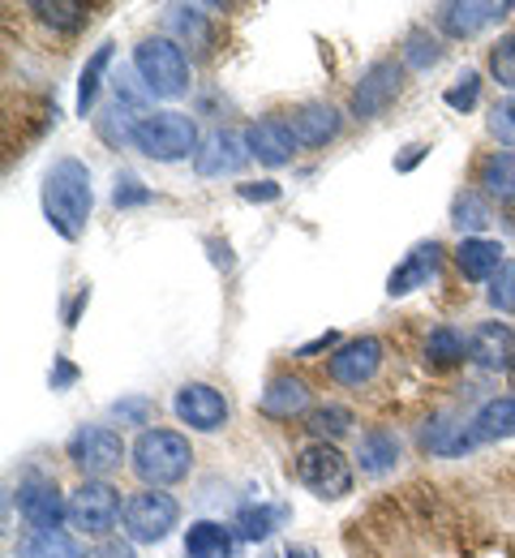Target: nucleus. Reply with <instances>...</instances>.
Instances as JSON below:
<instances>
[{
  "label": "nucleus",
  "instance_id": "1a4fd4ad",
  "mask_svg": "<svg viewBox=\"0 0 515 558\" xmlns=\"http://www.w3.org/2000/svg\"><path fill=\"white\" fill-rule=\"evenodd\" d=\"M400 90H404V61H391V57L373 61V65H366L357 90H353V117L357 121L382 117L400 99Z\"/></svg>",
  "mask_w": 515,
  "mask_h": 558
},
{
  "label": "nucleus",
  "instance_id": "79ce46f5",
  "mask_svg": "<svg viewBox=\"0 0 515 558\" xmlns=\"http://www.w3.org/2000/svg\"><path fill=\"white\" fill-rule=\"evenodd\" d=\"M426 150H430V146H421V142H413V146H404V155L395 159V172H413V168H417V163L426 159Z\"/></svg>",
  "mask_w": 515,
  "mask_h": 558
},
{
  "label": "nucleus",
  "instance_id": "2eb2a0df",
  "mask_svg": "<svg viewBox=\"0 0 515 558\" xmlns=\"http://www.w3.org/2000/svg\"><path fill=\"white\" fill-rule=\"evenodd\" d=\"M245 142H249V155L258 159V163H267V168H280V163H289L296 155V134L289 121H280V117H262V121H254L249 130H245Z\"/></svg>",
  "mask_w": 515,
  "mask_h": 558
},
{
  "label": "nucleus",
  "instance_id": "c85d7f7f",
  "mask_svg": "<svg viewBox=\"0 0 515 558\" xmlns=\"http://www.w3.org/2000/svg\"><path fill=\"white\" fill-rule=\"evenodd\" d=\"M17 558H82V550H77V542L65 529H57V533H30L22 542Z\"/></svg>",
  "mask_w": 515,
  "mask_h": 558
},
{
  "label": "nucleus",
  "instance_id": "cd10ccee",
  "mask_svg": "<svg viewBox=\"0 0 515 558\" xmlns=\"http://www.w3.org/2000/svg\"><path fill=\"white\" fill-rule=\"evenodd\" d=\"M468 356V340H464V331H455V327H434L430 331V340H426V361L430 365H459Z\"/></svg>",
  "mask_w": 515,
  "mask_h": 558
},
{
  "label": "nucleus",
  "instance_id": "6ab92c4d",
  "mask_svg": "<svg viewBox=\"0 0 515 558\" xmlns=\"http://www.w3.org/2000/svg\"><path fill=\"white\" fill-rule=\"evenodd\" d=\"M289 125H293V134L301 146H327V142L340 134L344 117H340V108H331V104H301Z\"/></svg>",
  "mask_w": 515,
  "mask_h": 558
},
{
  "label": "nucleus",
  "instance_id": "a18cd8bd",
  "mask_svg": "<svg viewBox=\"0 0 515 558\" xmlns=\"http://www.w3.org/2000/svg\"><path fill=\"white\" fill-rule=\"evenodd\" d=\"M65 383H74V365H57V378H52V387H65Z\"/></svg>",
  "mask_w": 515,
  "mask_h": 558
},
{
  "label": "nucleus",
  "instance_id": "58836bf2",
  "mask_svg": "<svg viewBox=\"0 0 515 558\" xmlns=\"http://www.w3.org/2000/svg\"><path fill=\"white\" fill-rule=\"evenodd\" d=\"M112 203H117V207H143V203H150V190L138 181V177H121Z\"/></svg>",
  "mask_w": 515,
  "mask_h": 558
},
{
  "label": "nucleus",
  "instance_id": "b1692460",
  "mask_svg": "<svg viewBox=\"0 0 515 558\" xmlns=\"http://www.w3.org/2000/svg\"><path fill=\"white\" fill-rule=\"evenodd\" d=\"M357 464H361V473H369V477L391 473V469L400 464V438H395L391 429H382V425L361 434V442H357Z\"/></svg>",
  "mask_w": 515,
  "mask_h": 558
},
{
  "label": "nucleus",
  "instance_id": "ea45409f",
  "mask_svg": "<svg viewBox=\"0 0 515 558\" xmlns=\"http://www.w3.org/2000/svg\"><path fill=\"white\" fill-rule=\"evenodd\" d=\"M236 194H241L245 203H275L284 190H280L275 181H249V185H236Z\"/></svg>",
  "mask_w": 515,
  "mask_h": 558
},
{
  "label": "nucleus",
  "instance_id": "f8f14e48",
  "mask_svg": "<svg viewBox=\"0 0 515 558\" xmlns=\"http://www.w3.org/2000/svg\"><path fill=\"white\" fill-rule=\"evenodd\" d=\"M17 511L35 533H57L70 520V502L52 482H22L17 486Z\"/></svg>",
  "mask_w": 515,
  "mask_h": 558
},
{
  "label": "nucleus",
  "instance_id": "a878e982",
  "mask_svg": "<svg viewBox=\"0 0 515 558\" xmlns=\"http://www.w3.org/2000/svg\"><path fill=\"white\" fill-rule=\"evenodd\" d=\"M163 22H168V31L176 35V44L185 48H207L211 44V31H207V17L198 13V9H185V4H172L168 13H163Z\"/></svg>",
  "mask_w": 515,
  "mask_h": 558
},
{
  "label": "nucleus",
  "instance_id": "a211bd4d",
  "mask_svg": "<svg viewBox=\"0 0 515 558\" xmlns=\"http://www.w3.org/2000/svg\"><path fill=\"white\" fill-rule=\"evenodd\" d=\"M258 409L275 421H293L309 409V383L296 378V374H275L258 400Z\"/></svg>",
  "mask_w": 515,
  "mask_h": 558
},
{
  "label": "nucleus",
  "instance_id": "423d86ee",
  "mask_svg": "<svg viewBox=\"0 0 515 558\" xmlns=\"http://www.w3.org/2000/svg\"><path fill=\"white\" fill-rule=\"evenodd\" d=\"M176 520H181V507H176V498L163 494V489H138L134 498H125V515H121L125 537L138 542V546L163 542V537L176 529Z\"/></svg>",
  "mask_w": 515,
  "mask_h": 558
},
{
  "label": "nucleus",
  "instance_id": "9b49d317",
  "mask_svg": "<svg viewBox=\"0 0 515 558\" xmlns=\"http://www.w3.org/2000/svg\"><path fill=\"white\" fill-rule=\"evenodd\" d=\"M172 409H176V417L185 421L189 429H198V434H216V429L228 425V400L211 383H185L176 391Z\"/></svg>",
  "mask_w": 515,
  "mask_h": 558
},
{
  "label": "nucleus",
  "instance_id": "473e14b6",
  "mask_svg": "<svg viewBox=\"0 0 515 558\" xmlns=\"http://www.w3.org/2000/svg\"><path fill=\"white\" fill-rule=\"evenodd\" d=\"M284 515H289L284 507H245V511L236 515V537H245V542H262V537L275 533V524H280Z\"/></svg>",
  "mask_w": 515,
  "mask_h": 558
},
{
  "label": "nucleus",
  "instance_id": "e433bc0d",
  "mask_svg": "<svg viewBox=\"0 0 515 558\" xmlns=\"http://www.w3.org/2000/svg\"><path fill=\"white\" fill-rule=\"evenodd\" d=\"M477 99H481V77H477V73H464V77L446 90V108H455V112H473Z\"/></svg>",
  "mask_w": 515,
  "mask_h": 558
},
{
  "label": "nucleus",
  "instance_id": "c03bdc74",
  "mask_svg": "<svg viewBox=\"0 0 515 558\" xmlns=\"http://www.w3.org/2000/svg\"><path fill=\"white\" fill-rule=\"evenodd\" d=\"M335 340H340V336H335V331H327V336H318V340H309V344H301V349H296V356H314V352L335 349Z\"/></svg>",
  "mask_w": 515,
  "mask_h": 558
},
{
  "label": "nucleus",
  "instance_id": "ddd939ff",
  "mask_svg": "<svg viewBox=\"0 0 515 558\" xmlns=\"http://www.w3.org/2000/svg\"><path fill=\"white\" fill-rule=\"evenodd\" d=\"M382 340H373V336H361V340H348V344H340V349L331 352V361H327V374L335 378V383H344V387H361L369 383L373 374H378V365H382Z\"/></svg>",
  "mask_w": 515,
  "mask_h": 558
},
{
  "label": "nucleus",
  "instance_id": "4c0bfd02",
  "mask_svg": "<svg viewBox=\"0 0 515 558\" xmlns=\"http://www.w3.org/2000/svg\"><path fill=\"white\" fill-rule=\"evenodd\" d=\"M490 134L499 142H507V146H515V95L494 104V112H490Z\"/></svg>",
  "mask_w": 515,
  "mask_h": 558
},
{
  "label": "nucleus",
  "instance_id": "f257e3e1",
  "mask_svg": "<svg viewBox=\"0 0 515 558\" xmlns=\"http://www.w3.org/2000/svg\"><path fill=\"white\" fill-rule=\"evenodd\" d=\"M90 207H95V194H90V168L65 155L48 168L44 177V215L48 223L65 236V241H77L86 232V219H90Z\"/></svg>",
  "mask_w": 515,
  "mask_h": 558
},
{
  "label": "nucleus",
  "instance_id": "49530a36",
  "mask_svg": "<svg viewBox=\"0 0 515 558\" xmlns=\"http://www.w3.org/2000/svg\"><path fill=\"white\" fill-rule=\"evenodd\" d=\"M284 558H318V550H314V546H289Z\"/></svg>",
  "mask_w": 515,
  "mask_h": 558
},
{
  "label": "nucleus",
  "instance_id": "393cba45",
  "mask_svg": "<svg viewBox=\"0 0 515 558\" xmlns=\"http://www.w3.org/2000/svg\"><path fill=\"white\" fill-rule=\"evenodd\" d=\"M112 65V44H99L90 52V61L82 65V77H77V117H90L95 99H99V86H103V73Z\"/></svg>",
  "mask_w": 515,
  "mask_h": 558
},
{
  "label": "nucleus",
  "instance_id": "72a5a7b5",
  "mask_svg": "<svg viewBox=\"0 0 515 558\" xmlns=\"http://www.w3.org/2000/svg\"><path fill=\"white\" fill-rule=\"evenodd\" d=\"M439 61H442V44L430 31H413L404 39V65L408 70H434Z\"/></svg>",
  "mask_w": 515,
  "mask_h": 558
},
{
  "label": "nucleus",
  "instance_id": "c9c22d12",
  "mask_svg": "<svg viewBox=\"0 0 515 558\" xmlns=\"http://www.w3.org/2000/svg\"><path fill=\"white\" fill-rule=\"evenodd\" d=\"M490 305L499 314H515V263H503L499 276L490 279Z\"/></svg>",
  "mask_w": 515,
  "mask_h": 558
},
{
  "label": "nucleus",
  "instance_id": "5701e85b",
  "mask_svg": "<svg viewBox=\"0 0 515 558\" xmlns=\"http://www.w3.org/2000/svg\"><path fill=\"white\" fill-rule=\"evenodd\" d=\"M477 185L486 198H499L503 207H515V150H494L477 168Z\"/></svg>",
  "mask_w": 515,
  "mask_h": 558
},
{
  "label": "nucleus",
  "instance_id": "7c9ffc66",
  "mask_svg": "<svg viewBox=\"0 0 515 558\" xmlns=\"http://www.w3.org/2000/svg\"><path fill=\"white\" fill-rule=\"evenodd\" d=\"M490 203L481 198V194H473V190H464V194H455V203H451V223L459 228V232H481V228H490Z\"/></svg>",
  "mask_w": 515,
  "mask_h": 558
},
{
  "label": "nucleus",
  "instance_id": "37998d69",
  "mask_svg": "<svg viewBox=\"0 0 515 558\" xmlns=\"http://www.w3.org/2000/svg\"><path fill=\"white\" fill-rule=\"evenodd\" d=\"M112 413H117V417H130V421H138V425H143V421H147V413H150V404H147V400H125V404H117Z\"/></svg>",
  "mask_w": 515,
  "mask_h": 558
},
{
  "label": "nucleus",
  "instance_id": "bb28decb",
  "mask_svg": "<svg viewBox=\"0 0 515 558\" xmlns=\"http://www.w3.org/2000/svg\"><path fill=\"white\" fill-rule=\"evenodd\" d=\"M421 442L434 451V456H459V451H468V447H477V438H473V429L468 425H455V421H430V429L421 434Z\"/></svg>",
  "mask_w": 515,
  "mask_h": 558
},
{
  "label": "nucleus",
  "instance_id": "39448f33",
  "mask_svg": "<svg viewBox=\"0 0 515 558\" xmlns=\"http://www.w3.org/2000/svg\"><path fill=\"white\" fill-rule=\"evenodd\" d=\"M296 482L309 489V494L335 502V498H344L353 489V469L335 451V442H309L296 456Z\"/></svg>",
  "mask_w": 515,
  "mask_h": 558
},
{
  "label": "nucleus",
  "instance_id": "aec40b11",
  "mask_svg": "<svg viewBox=\"0 0 515 558\" xmlns=\"http://www.w3.org/2000/svg\"><path fill=\"white\" fill-rule=\"evenodd\" d=\"M455 267L464 279H494L503 267V245L490 241V236H464L459 250H455Z\"/></svg>",
  "mask_w": 515,
  "mask_h": 558
},
{
  "label": "nucleus",
  "instance_id": "a19ab883",
  "mask_svg": "<svg viewBox=\"0 0 515 558\" xmlns=\"http://www.w3.org/2000/svg\"><path fill=\"white\" fill-rule=\"evenodd\" d=\"M86 558H134V546L130 542H99Z\"/></svg>",
  "mask_w": 515,
  "mask_h": 558
},
{
  "label": "nucleus",
  "instance_id": "f704fd0d",
  "mask_svg": "<svg viewBox=\"0 0 515 558\" xmlns=\"http://www.w3.org/2000/svg\"><path fill=\"white\" fill-rule=\"evenodd\" d=\"M490 73H494L499 86L515 90V31L512 35H503V39L490 48Z\"/></svg>",
  "mask_w": 515,
  "mask_h": 558
},
{
  "label": "nucleus",
  "instance_id": "de8ad7c7",
  "mask_svg": "<svg viewBox=\"0 0 515 558\" xmlns=\"http://www.w3.org/2000/svg\"><path fill=\"white\" fill-rule=\"evenodd\" d=\"M262 558H280V555H262Z\"/></svg>",
  "mask_w": 515,
  "mask_h": 558
},
{
  "label": "nucleus",
  "instance_id": "0eeeda50",
  "mask_svg": "<svg viewBox=\"0 0 515 558\" xmlns=\"http://www.w3.org/2000/svg\"><path fill=\"white\" fill-rule=\"evenodd\" d=\"M125 460V438L112 425H82L70 438V464L86 482H103Z\"/></svg>",
  "mask_w": 515,
  "mask_h": 558
},
{
  "label": "nucleus",
  "instance_id": "f3484780",
  "mask_svg": "<svg viewBox=\"0 0 515 558\" xmlns=\"http://www.w3.org/2000/svg\"><path fill=\"white\" fill-rule=\"evenodd\" d=\"M439 263H442V245L439 241H421L391 276H387V292L391 296H408L413 288H421V283H430V276L439 271Z\"/></svg>",
  "mask_w": 515,
  "mask_h": 558
},
{
  "label": "nucleus",
  "instance_id": "9d476101",
  "mask_svg": "<svg viewBox=\"0 0 515 558\" xmlns=\"http://www.w3.org/2000/svg\"><path fill=\"white\" fill-rule=\"evenodd\" d=\"M507 13H512L507 0H451V4L434 9V26L451 39H473V35H481L486 26H494Z\"/></svg>",
  "mask_w": 515,
  "mask_h": 558
},
{
  "label": "nucleus",
  "instance_id": "f03ea898",
  "mask_svg": "<svg viewBox=\"0 0 515 558\" xmlns=\"http://www.w3.org/2000/svg\"><path fill=\"white\" fill-rule=\"evenodd\" d=\"M194 469V447L176 429H143L134 442V473L147 489H163L185 482Z\"/></svg>",
  "mask_w": 515,
  "mask_h": 558
},
{
  "label": "nucleus",
  "instance_id": "2f4dec72",
  "mask_svg": "<svg viewBox=\"0 0 515 558\" xmlns=\"http://www.w3.org/2000/svg\"><path fill=\"white\" fill-rule=\"evenodd\" d=\"M348 429H353V409H344V404H322V409L309 413V434H314V442H335V438H344Z\"/></svg>",
  "mask_w": 515,
  "mask_h": 558
},
{
  "label": "nucleus",
  "instance_id": "4be33fe9",
  "mask_svg": "<svg viewBox=\"0 0 515 558\" xmlns=\"http://www.w3.org/2000/svg\"><path fill=\"white\" fill-rule=\"evenodd\" d=\"M477 442H499V438H515V396H494L477 409V417L468 421Z\"/></svg>",
  "mask_w": 515,
  "mask_h": 558
},
{
  "label": "nucleus",
  "instance_id": "dca6fc26",
  "mask_svg": "<svg viewBox=\"0 0 515 558\" xmlns=\"http://www.w3.org/2000/svg\"><path fill=\"white\" fill-rule=\"evenodd\" d=\"M249 159V142L236 130H216L211 138L203 142V150L194 155V168L198 177H232L241 172V163Z\"/></svg>",
  "mask_w": 515,
  "mask_h": 558
},
{
  "label": "nucleus",
  "instance_id": "20e7f679",
  "mask_svg": "<svg viewBox=\"0 0 515 558\" xmlns=\"http://www.w3.org/2000/svg\"><path fill=\"white\" fill-rule=\"evenodd\" d=\"M134 146L155 163H176V159L198 155L203 138H198L194 117H185V112H150V117H143V125L134 134Z\"/></svg>",
  "mask_w": 515,
  "mask_h": 558
},
{
  "label": "nucleus",
  "instance_id": "4468645a",
  "mask_svg": "<svg viewBox=\"0 0 515 558\" xmlns=\"http://www.w3.org/2000/svg\"><path fill=\"white\" fill-rule=\"evenodd\" d=\"M468 361L490 369V374H507L515 369V331L507 323H481L468 336Z\"/></svg>",
  "mask_w": 515,
  "mask_h": 558
},
{
  "label": "nucleus",
  "instance_id": "6e6552de",
  "mask_svg": "<svg viewBox=\"0 0 515 558\" xmlns=\"http://www.w3.org/2000/svg\"><path fill=\"white\" fill-rule=\"evenodd\" d=\"M125 515V502H121V489L108 486V482H82L70 494V524L86 537H108Z\"/></svg>",
  "mask_w": 515,
  "mask_h": 558
},
{
  "label": "nucleus",
  "instance_id": "412c9836",
  "mask_svg": "<svg viewBox=\"0 0 515 558\" xmlns=\"http://www.w3.org/2000/svg\"><path fill=\"white\" fill-rule=\"evenodd\" d=\"M236 555V537L232 529H223L220 520H194L185 529V558H232Z\"/></svg>",
  "mask_w": 515,
  "mask_h": 558
},
{
  "label": "nucleus",
  "instance_id": "7ed1b4c3",
  "mask_svg": "<svg viewBox=\"0 0 515 558\" xmlns=\"http://www.w3.org/2000/svg\"><path fill=\"white\" fill-rule=\"evenodd\" d=\"M134 70L155 99H181L189 90V61L172 35H150L134 48Z\"/></svg>",
  "mask_w": 515,
  "mask_h": 558
},
{
  "label": "nucleus",
  "instance_id": "c756f323",
  "mask_svg": "<svg viewBox=\"0 0 515 558\" xmlns=\"http://www.w3.org/2000/svg\"><path fill=\"white\" fill-rule=\"evenodd\" d=\"M30 13L52 31H77L86 22V4L77 0H30Z\"/></svg>",
  "mask_w": 515,
  "mask_h": 558
}]
</instances>
